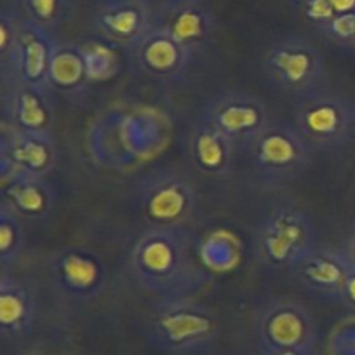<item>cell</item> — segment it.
Masks as SVG:
<instances>
[{
    "label": "cell",
    "instance_id": "3957f363",
    "mask_svg": "<svg viewBox=\"0 0 355 355\" xmlns=\"http://www.w3.org/2000/svg\"><path fill=\"white\" fill-rule=\"evenodd\" d=\"M132 199L148 227H189L199 216L196 183L178 167H153L138 176Z\"/></svg>",
    "mask_w": 355,
    "mask_h": 355
},
{
    "label": "cell",
    "instance_id": "4dcf8cb0",
    "mask_svg": "<svg viewBox=\"0 0 355 355\" xmlns=\"http://www.w3.org/2000/svg\"><path fill=\"white\" fill-rule=\"evenodd\" d=\"M268 355H313V354H306V352H300V350H281V352H274V354Z\"/></svg>",
    "mask_w": 355,
    "mask_h": 355
},
{
    "label": "cell",
    "instance_id": "d4e9b609",
    "mask_svg": "<svg viewBox=\"0 0 355 355\" xmlns=\"http://www.w3.org/2000/svg\"><path fill=\"white\" fill-rule=\"evenodd\" d=\"M26 18L54 32L67 18L70 0H21Z\"/></svg>",
    "mask_w": 355,
    "mask_h": 355
},
{
    "label": "cell",
    "instance_id": "4316f807",
    "mask_svg": "<svg viewBox=\"0 0 355 355\" xmlns=\"http://www.w3.org/2000/svg\"><path fill=\"white\" fill-rule=\"evenodd\" d=\"M302 12L309 21L320 28H324L327 23L336 18L331 0H302Z\"/></svg>",
    "mask_w": 355,
    "mask_h": 355
},
{
    "label": "cell",
    "instance_id": "ffe728a7",
    "mask_svg": "<svg viewBox=\"0 0 355 355\" xmlns=\"http://www.w3.org/2000/svg\"><path fill=\"white\" fill-rule=\"evenodd\" d=\"M190 159L202 174L211 178H225L234 169L237 146L223 135L200 119L192 125L189 136Z\"/></svg>",
    "mask_w": 355,
    "mask_h": 355
},
{
    "label": "cell",
    "instance_id": "7a4b0ae2",
    "mask_svg": "<svg viewBox=\"0 0 355 355\" xmlns=\"http://www.w3.org/2000/svg\"><path fill=\"white\" fill-rule=\"evenodd\" d=\"M146 336L164 354L204 355L218 341L220 326L213 310L197 300H160L146 322Z\"/></svg>",
    "mask_w": 355,
    "mask_h": 355
},
{
    "label": "cell",
    "instance_id": "8fae6325",
    "mask_svg": "<svg viewBox=\"0 0 355 355\" xmlns=\"http://www.w3.org/2000/svg\"><path fill=\"white\" fill-rule=\"evenodd\" d=\"M47 272L58 291L75 302L96 300L107 284V265L85 248H63L53 252L47 259Z\"/></svg>",
    "mask_w": 355,
    "mask_h": 355
},
{
    "label": "cell",
    "instance_id": "277c9868",
    "mask_svg": "<svg viewBox=\"0 0 355 355\" xmlns=\"http://www.w3.org/2000/svg\"><path fill=\"white\" fill-rule=\"evenodd\" d=\"M317 245L312 218L293 204L275 206L256 225L254 256L270 270H295Z\"/></svg>",
    "mask_w": 355,
    "mask_h": 355
},
{
    "label": "cell",
    "instance_id": "9c48e42d",
    "mask_svg": "<svg viewBox=\"0 0 355 355\" xmlns=\"http://www.w3.org/2000/svg\"><path fill=\"white\" fill-rule=\"evenodd\" d=\"M200 119L223 132L237 150L245 152L274 122L265 101L245 91H225L216 94L206 103Z\"/></svg>",
    "mask_w": 355,
    "mask_h": 355
},
{
    "label": "cell",
    "instance_id": "ba28073f",
    "mask_svg": "<svg viewBox=\"0 0 355 355\" xmlns=\"http://www.w3.org/2000/svg\"><path fill=\"white\" fill-rule=\"evenodd\" d=\"M263 70L279 89L305 98L326 85L327 68L322 53L313 44L289 37L277 40L263 56Z\"/></svg>",
    "mask_w": 355,
    "mask_h": 355
},
{
    "label": "cell",
    "instance_id": "52a82bcc",
    "mask_svg": "<svg viewBox=\"0 0 355 355\" xmlns=\"http://www.w3.org/2000/svg\"><path fill=\"white\" fill-rule=\"evenodd\" d=\"M295 124L315 152L340 148L355 131V107L347 96L324 85L300 98Z\"/></svg>",
    "mask_w": 355,
    "mask_h": 355
},
{
    "label": "cell",
    "instance_id": "484cf974",
    "mask_svg": "<svg viewBox=\"0 0 355 355\" xmlns=\"http://www.w3.org/2000/svg\"><path fill=\"white\" fill-rule=\"evenodd\" d=\"M327 37L338 42H354L355 40V11L338 15L331 23L322 28Z\"/></svg>",
    "mask_w": 355,
    "mask_h": 355
},
{
    "label": "cell",
    "instance_id": "2e32d148",
    "mask_svg": "<svg viewBox=\"0 0 355 355\" xmlns=\"http://www.w3.org/2000/svg\"><path fill=\"white\" fill-rule=\"evenodd\" d=\"M56 44L58 39L54 37V32L37 25L25 16L18 51H16L15 68H12L11 85L8 89H12L15 85H28L53 93L49 85V68Z\"/></svg>",
    "mask_w": 355,
    "mask_h": 355
},
{
    "label": "cell",
    "instance_id": "cb8c5ba5",
    "mask_svg": "<svg viewBox=\"0 0 355 355\" xmlns=\"http://www.w3.org/2000/svg\"><path fill=\"white\" fill-rule=\"evenodd\" d=\"M84 51L85 64H87L89 80L91 82H105L110 80L121 70V56L110 42L103 39L87 40L80 44Z\"/></svg>",
    "mask_w": 355,
    "mask_h": 355
},
{
    "label": "cell",
    "instance_id": "7c38bea8",
    "mask_svg": "<svg viewBox=\"0 0 355 355\" xmlns=\"http://www.w3.org/2000/svg\"><path fill=\"white\" fill-rule=\"evenodd\" d=\"M128 54L139 73L164 84L185 80L197 58L159 25H153Z\"/></svg>",
    "mask_w": 355,
    "mask_h": 355
},
{
    "label": "cell",
    "instance_id": "d6986e66",
    "mask_svg": "<svg viewBox=\"0 0 355 355\" xmlns=\"http://www.w3.org/2000/svg\"><path fill=\"white\" fill-rule=\"evenodd\" d=\"M0 202L8 204L23 220L42 221L53 214L56 189L46 176L19 174L2 183Z\"/></svg>",
    "mask_w": 355,
    "mask_h": 355
},
{
    "label": "cell",
    "instance_id": "8992f818",
    "mask_svg": "<svg viewBox=\"0 0 355 355\" xmlns=\"http://www.w3.org/2000/svg\"><path fill=\"white\" fill-rule=\"evenodd\" d=\"M254 331L263 355L281 350L313 354L319 343V324L306 305L291 296H272L254 312Z\"/></svg>",
    "mask_w": 355,
    "mask_h": 355
},
{
    "label": "cell",
    "instance_id": "ac0fdd59",
    "mask_svg": "<svg viewBox=\"0 0 355 355\" xmlns=\"http://www.w3.org/2000/svg\"><path fill=\"white\" fill-rule=\"evenodd\" d=\"M2 122L33 132H54L56 108L49 91L15 85L2 91Z\"/></svg>",
    "mask_w": 355,
    "mask_h": 355
},
{
    "label": "cell",
    "instance_id": "603a6c76",
    "mask_svg": "<svg viewBox=\"0 0 355 355\" xmlns=\"http://www.w3.org/2000/svg\"><path fill=\"white\" fill-rule=\"evenodd\" d=\"M23 19L25 16L9 11L8 8H4L0 12V80H2V89H8L11 85Z\"/></svg>",
    "mask_w": 355,
    "mask_h": 355
},
{
    "label": "cell",
    "instance_id": "7402d4cb",
    "mask_svg": "<svg viewBox=\"0 0 355 355\" xmlns=\"http://www.w3.org/2000/svg\"><path fill=\"white\" fill-rule=\"evenodd\" d=\"M25 227L8 204L0 202V270L9 272L25 245Z\"/></svg>",
    "mask_w": 355,
    "mask_h": 355
},
{
    "label": "cell",
    "instance_id": "30bf717a",
    "mask_svg": "<svg viewBox=\"0 0 355 355\" xmlns=\"http://www.w3.org/2000/svg\"><path fill=\"white\" fill-rule=\"evenodd\" d=\"M54 132H33L2 124L0 136V183L19 174L47 176L58 166Z\"/></svg>",
    "mask_w": 355,
    "mask_h": 355
},
{
    "label": "cell",
    "instance_id": "4fadbf2b",
    "mask_svg": "<svg viewBox=\"0 0 355 355\" xmlns=\"http://www.w3.org/2000/svg\"><path fill=\"white\" fill-rule=\"evenodd\" d=\"M153 25L155 12L146 0H98L93 12V26L98 35L125 53Z\"/></svg>",
    "mask_w": 355,
    "mask_h": 355
},
{
    "label": "cell",
    "instance_id": "f546056e",
    "mask_svg": "<svg viewBox=\"0 0 355 355\" xmlns=\"http://www.w3.org/2000/svg\"><path fill=\"white\" fill-rule=\"evenodd\" d=\"M345 252H347L348 259H350L352 266H355V227L352 228L350 235L347 239V244H345Z\"/></svg>",
    "mask_w": 355,
    "mask_h": 355
},
{
    "label": "cell",
    "instance_id": "83f0119b",
    "mask_svg": "<svg viewBox=\"0 0 355 355\" xmlns=\"http://www.w3.org/2000/svg\"><path fill=\"white\" fill-rule=\"evenodd\" d=\"M340 303H343V305L348 306V309L355 310V266L352 268L350 275H348Z\"/></svg>",
    "mask_w": 355,
    "mask_h": 355
},
{
    "label": "cell",
    "instance_id": "9a60e30c",
    "mask_svg": "<svg viewBox=\"0 0 355 355\" xmlns=\"http://www.w3.org/2000/svg\"><path fill=\"white\" fill-rule=\"evenodd\" d=\"M352 268L354 266L343 248L317 245L289 274L315 298L341 302L343 288Z\"/></svg>",
    "mask_w": 355,
    "mask_h": 355
},
{
    "label": "cell",
    "instance_id": "5bb4252c",
    "mask_svg": "<svg viewBox=\"0 0 355 355\" xmlns=\"http://www.w3.org/2000/svg\"><path fill=\"white\" fill-rule=\"evenodd\" d=\"M155 25L162 26L197 58L207 53L216 33V19L206 0H160Z\"/></svg>",
    "mask_w": 355,
    "mask_h": 355
},
{
    "label": "cell",
    "instance_id": "5b68a950",
    "mask_svg": "<svg viewBox=\"0 0 355 355\" xmlns=\"http://www.w3.org/2000/svg\"><path fill=\"white\" fill-rule=\"evenodd\" d=\"M248 153L259 182L268 187H284L312 167L315 148L295 122L274 121Z\"/></svg>",
    "mask_w": 355,
    "mask_h": 355
},
{
    "label": "cell",
    "instance_id": "6da1fadb",
    "mask_svg": "<svg viewBox=\"0 0 355 355\" xmlns=\"http://www.w3.org/2000/svg\"><path fill=\"white\" fill-rule=\"evenodd\" d=\"M128 266L136 286L159 300L193 298L211 281L189 227H146L132 244Z\"/></svg>",
    "mask_w": 355,
    "mask_h": 355
},
{
    "label": "cell",
    "instance_id": "44dd1931",
    "mask_svg": "<svg viewBox=\"0 0 355 355\" xmlns=\"http://www.w3.org/2000/svg\"><path fill=\"white\" fill-rule=\"evenodd\" d=\"M89 82L87 64L80 44L58 40L49 68L51 91L71 98L84 93Z\"/></svg>",
    "mask_w": 355,
    "mask_h": 355
},
{
    "label": "cell",
    "instance_id": "e0dca14e",
    "mask_svg": "<svg viewBox=\"0 0 355 355\" xmlns=\"http://www.w3.org/2000/svg\"><path fill=\"white\" fill-rule=\"evenodd\" d=\"M40 300L35 286L12 272L0 275V336L4 341H19L35 329Z\"/></svg>",
    "mask_w": 355,
    "mask_h": 355
},
{
    "label": "cell",
    "instance_id": "f1b7e54d",
    "mask_svg": "<svg viewBox=\"0 0 355 355\" xmlns=\"http://www.w3.org/2000/svg\"><path fill=\"white\" fill-rule=\"evenodd\" d=\"M331 6H333L336 16L355 11V0H331Z\"/></svg>",
    "mask_w": 355,
    "mask_h": 355
}]
</instances>
